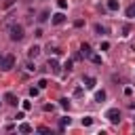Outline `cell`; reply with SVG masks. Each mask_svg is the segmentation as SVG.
<instances>
[{
    "mask_svg": "<svg viewBox=\"0 0 135 135\" xmlns=\"http://www.w3.org/2000/svg\"><path fill=\"white\" fill-rule=\"evenodd\" d=\"M110 49V42H101V51H108Z\"/></svg>",
    "mask_w": 135,
    "mask_h": 135,
    "instance_id": "30",
    "label": "cell"
},
{
    "mask_svg": "<svg viewBox=\"0 0 135 135\" xmlns=\"http://www.w3.org/2000/svg\"><path fill=\"white\" fill-rule=\"evenodd\" d=\"M129 108H131V110H135V101H131V103H129Z\"/></svg>",
    "mask_w": 135,
    "mask_h": 135,
    "instance_id": "32",
    "label": "cell"
},
{
    "mask_svg": "<svg viewBox=\"0 0 135 135\" xmlns=\"http://www.w3.org/2000/svg\"><path fill=\"white\" fill-rule=\"evenodd\" d=\"M59 105L68 110V108H70V99H65V97H63V99H59Z\"/></svg>",
    "mask_w": 135,
    "mask_h": 135,
    "instance_id": "20",
    "label": "cell"
},
{
    "mask_svg": "<svg viewBox=\"0 0 135 135\" xmlns=\"http://www.w3.org/2000/svg\"><path fill=\"white\" fill-rule=\"evenodd\" d=\"M82 82H84V86H86V89H95V78H93V76H84V78H82Z\"/></svg>",
    "mask_w": 135,
    "mask_h": 135,
    "instance_id": "8",
    "label": "cell"
},
{
    "mask_svg": "<svg viewBox=\"0 0 135 135\" xmlns=\"http://www.w3.org/2000/svg\"><path fill=\"white\" fill-rule=\"evenodd\" d=\"M80 53H82V57H91V55H93V51H91V46H89L86 42L80 44Z\"/></svg>",
    "mask_w": 135,
    "mask_h": 135,
    "instance_id": "7",
    "label": "cell"
},
{
    "mask_svg": "<svg viewBox=\"0 0 135 135\" xmlns=\"http://www.w3.org/2000/svg\"><path fill=\"white\" fill-rule=\"evenodd\" d=\"M46 84H49V82H46V80H44V78H40V80H38V89H44V86H46Z\"/></svg>",
    "mask_w": 135,
    "mask_h": 135,
    "instance_id": "25",
    "label": "cell"
},
{
    "mask_svg": "<svg viewBox=\"0 0 135 135\" xmlns=\"http://www.w3.org/2000/svg\"><path fill=\"white\" fill-rule=\"evenodd\" d=\"M103 99H105V91H97V93H95V101H99V103H101Z\"/></svg>",
    "mask_w": 135,
    "mask_h": 135,
    "instance_id": "12",
    "label": "cell"
},
{
    "mask_svg": "<svg viewBox=\"0 0 135 135\" xmlns=\"http://www.w3.org/2000/svg\"><path fill=\"white\" fill-rule=\"evenodd\" d=\"M105 118H108L112 124H118V122H120V110H118V108H110V110L105 112Z\"/></svg>",
    "mask_w": 135,
    "mask_h": 135,
    "instance_id": "2",
    "label": "cell"
},
{
    "mask_svg": "<svg viewBox=\"0 0 135 135\" xmlns=\"http://www.w3.org/2000/svg\"><path fill=\"white\" fill-rule=\"evenodd\" d=\"M74 25H76V27H82V25H84V21H82V19H78V21H74Z\"/></svg>",
    "mask_w": 135,
    "mask_h": 135,
    "instance_id": "29",
    "label": "cell"
},
{
    "mask_svg": "<svg viewBox=\"0 0 135 135\" xmlns=\"http://www.w3.org/2000/svg\"><path fill=\"white\" fill-rule=\"evenodd\" d=\"M8 32H11L8 36H11V40H13V42L23 40V25H17V23H15V25H11V30H8Z\"/></svg>",
    "mask_w": 135,
    "mask_h": 135,
    "instance_id": "1",
    "label": "cell"
},
{
    "mask_svg": "<svg viewBox=\"0 0 135 135\" xmlns=\"http://www.w3.org/2000/svg\"><path fill=\"white\" fill-rule=\"evenodd\" d=\"M57 6L63 11V8H68V0H57Z\"/></svg>",
    "mask_w": 135,
    "mask_h": 135,
    "instance_id": "23",
    "label": "cell"
},
{
    "mask_svg": "<svg viewBox=\"0 0 135 135\" xmlns=\"http://www.w3.org/2000/svg\"><path fill=\"white\" fill-rule=\"evenodd\" d=\"M108 11H118V0H108Z\"/></svg>",
    "mask_w": 135,
    "mask_h": 135,
    "instance_id": "11",
    "label": "cell"
},
{
    "mask_svg": "<svg viewBox=\"0 0 135 135\" xmlns=\"http://www.w3.org/2000/svg\"><path fill=\"white\" fill-rule=\"evenodd\" d=\"M19 131H21V133H32V124L21 122V124H19Z\"/></svg>",
    "mask_w": 135,
    "mask_h": 135,
    "instance_id": "10",
    "label": "cell"
},
{
    "mask_svg": "<svg viewBox=\"0 0 135 135\" xmlns=\"http://www.w3.org/2000/svg\"><path fill=\"white\" fill-rule=\"evenodd\" d=\"M4 101H6L8 105H17V103H19V99H17L13 93H4Z\"/></svg>",
    "mask_w": 135,
    "mask_h": 135,
    "instance_id": "6",
    "label": "cell"
},
{
    "mask_svg": "<svg viewBox=\"0 0 135 135\" xmlns=\"http://www.w3.org/2000/svg\"><path fill=\"white\" fill-rule=\"evenodd\" d=\"M120 32H122V36H129V32H131V25H129V23H124V25L120 27Z\"/></svg>",
    "mask_w": 135,
    "mask_h": 135,
    "instance_id": "14",
    "label": "cell"
},
{
    "mask_svg": "<svg viewBox=\"0 0 135 135\" xmlns=\"http://www.w3.org/2000/svg\"><path fill=\"white\" fill-rule=\"evenodd\" d=\"M38 93H40L38 86H32V89H30V97H38Z\"/></svg>",
    "mask_w": 135,
    "mask_h": 135,
    "instance_id": "19",
    "label": "cell"
},
{
    "mask_svg": "<svg viewBox=\"0 0 135 135\" xmlns=\"http://www.w3.org/2000/svg\"><path fill=\"white\" fill-rule=\"evenodd\" d=\"M46 19H49V11H42L40 17H38V21H46Z\"/></svg>",
    "mask_w": 135,
    "mask_h": 135,
    "instance_id": "21",
    "label": "cell"
},
{
    "mask_svg": "<svg viewBox=\"0 0 135 135\" xmlns=\"http://www.w3.org/2000/svg\"><path fill=\"white\" fill-rule=\"evenodd\" d=\"M2 59H4V55H2V53H0V65H2Z\"/></svg>",
    "mask_w": 135,
    "mask_h": 135,
    "instance_id": "33",
    "label": "cell"
},
{
    "mask_svg": "<svg viewBox=\"0 0 135 135\" xmlns=\"http://www.w3.org/2000/svg\"><path fill=\"white\" fill-rule=\"evenodd\" d=\"M51 17H53L51 21H53L55 25H61V23H65V15H63V13H55V15H51Z\"/></svg>",
    "mask_w": 135,
    "mask_h": 135,
    "instance_id": "4",
    "label": "cell"
},
{
    "mask_svg": "<svg viewBox=\"0 0 135 135\" xmlns=\"http://www.w3.org/2000/svg\"><path fill=\"white\" fill-rule=\"evenodd\" d=\"M68 124H70V118H68V116H63V118H61V124H59V129L63 131V129H65Z\"/></svg>",
    "mask_w": 135,
    "mask_h": 135,
    "instance_id": "16",
    "label": "cell"
},
{
    "mask_svg": "<svg viewBox=\"0 0 135 135\" xmlns=\"http://www.w3.org/2000/svg\"><path fill=\"white\" fill-rule=\"evenodd\" d=\"M95 34H99V36H101V34H105V27H103V25H99V23H95Z\"/></svg>",
    "mask_w": 135,
    "mask_h": 135,
    "instance_id": "13",
    "label": "cell"
},
{
    "mask_svg": "<svg viewBox=\"0 0 135 135\" xmlns=\"http://www.w3.org/2000/svg\"><path fill=\"white\" fill-rule=\"evenodd\" d=\"M25 70H30V72H34V70H36V65H34V63H27V65H25Z\"/></svg>",
    "mask_w": 135,
    "mask_h": 135,
    "instance_id": "31",
    "label": "cell"
},
{
    "mask_svg": "<svg viewBox=\"0 0 135 135\" xmlns=\"http://www.w3.org/2000/svg\"><path fill=\"white\" fill-rule=\"evenodd\" d=\"M49 70H53L55 74H59V63H57V59H49Z\"/></svg>",
    "mask_w": 135,
    "mask_h": 135,
    "instance_id": "9",
    "label": "cell"
},
{
    "mask_svg": "<svg viewBox=\"0 0 135 135\" xmlns=\"http://www.w3.org/2000/svg\"><path fill=\"white\" fill-rule=\"evenodd\" d=\"M89 59H91L93 63H101V57H99V55H95V53H93V55H91Z\"/></svg>",
    "mask_w": 135,
    "mask_h": 135,
    "instance_id": "22",
    "label": "cell"
},
{
    "mask_svg": "<svg viewBox=\"0 0 135 135\" xmlns=\"http://www.w3.org/2000/svg\"><path fill=\"white\" fill-rule=\"evenodd\" d=\"M91 124H93V118L91 116H84L82 118V127H91Z\"/></svg>",
    "mask_w": 135,
    "mask_h": 135,
    "instance_id": "17",
    "label": "cell"
},
{
    "mask_svg": "<svg viewBox=\"0 0 135 135\" xmlns=\"http://www.w3.org/2000/svg\"><path fill=\"white\" fill-rule=\"evenodd\" d=\"M38 55H40V46H38V44H34V46L27 49V57H30V59H36Z\"/></svg>",
    "mask_w": 135,
    "mask_h": 135,
    "instance_id": "5",
    "label": "cell"
},
{
    "mask_svg": "<svg viewBox=\"0 0 135 135\" xmlns=\"http://www.w3.org/2000/svg\"><path fill=\"white\" fill-rule=\"evenodd\" d=\"M127 17H131V19L135 17V4H131V6L127 8Z\"/></svg>",
    "mask_w": 135,
    "mask_h": 135,
    "instance_id": "18",
    "label": "cell"
},
{
    "mask_svg": "<svg viewBox=\"0 0 135 135\" xmlns=\"http://www.w3.org/2000/svg\"><path fill=\"white\" fill-rule=\"evenodd\" d=\"M38 133H51L49 127H38Z\"/></svg>",
    "mask_w": 135,
    "mask_h": 135,
    "instance_id": "26",
    "label": "cell"
},
{
    "mask_svg": "<svg viewBox=\"0 0 135 135\" xmlns=\"http://www.w3.org/2000/svg\"><path fill=\"white\" fill-rule=\"evenodd\" d=\"M63 68H65V70H68V72H70V70H72V61H70V59H68V61H65V63H63Z\"/></svg>",
    "mask_w": 135,
    "mask_h": 135,
    "instance_id": "27",
    "label": "cell"
},
{
    "mask_svg": "<svg viewBox=\"0 0 135 135\" xmlns=\"http://www.w3.org/2000/svg\"><path fill=\"white\" fill-rule=\"evenodd\" d=\"M21 108H23V112H27V110H32V101H21Z\"/></svg>",
    "mask_w": 135,
    "mask_h": 135,
    "instance_id": "15",
    "label": "cell"
},
{
    "mask_svg": "<svg viewBox=\"0 0 135 135\" xmlns=\"http://www.w3.org/2000/svg\"><path fill=\"white\" fill-rule=\"evenodd\" d=\"M13 2H15V0H4V8H11V6H13Z\"/></svg>",
    "mask_w": 135,
    "mask_h": 135,
    "instance_id": "28",
    "label": "cell"
},
{
    "mask_svg": "<svg viewBox=\"0 0 135 135\" xmlns=\"http://www.w3.org/2000/svg\"><path fill=\"white\" fill-rule=\"evenodd\" d=\"M82 93H84V91H82V86H78V89H74V97H82Z\"/></svg>",
    "mask_w": 135,
    "mask_h": 135,
    "instance_id": "24",
    "label": "cell"
},
{
    "mask_svg": "<svg viewBox=\"0 0 135 135\" xmlns=\"http://www.w3.org/2000/svg\"><path fill=\"white\" fill-rule=\"evenodd\" d=\"M4 72H8V70H13L15 68V55H4V59H2V65H0Z\"/></svg>",
    "mask_w": 135,
    "mask_h": 135,
    "instance_id": "3",
    "label": "cell"
}]
</instances>
